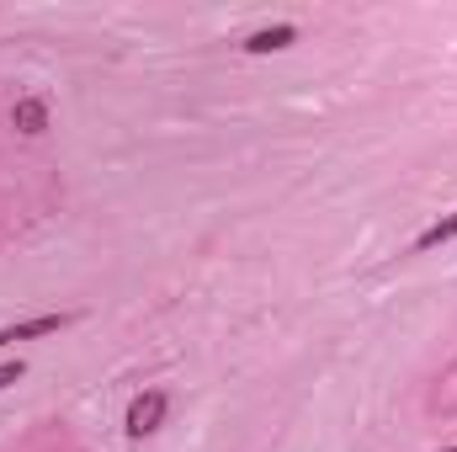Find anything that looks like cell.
Listing matches in <instances>:
<instances>
[{
  "label": "cell",
  "instance_id": "1",
  "mask_svg": "<svg viewBox=\"0 0 457 452\" xmlns=\"http://www.w3.org/2000/svg\"><path fill=\"white\" fill-rule=\"evenodd\" d=\"M165 410H170V399H165L160 389H149V394H138V399L128 405V437L138 442V437H149V431H160V421H165Z\"/></svg>",
  "mask_w": 457,
  "mask_h": 452
},
{
  "label": "cell",
  "instance_id": "6",
  "mask_svg": "<svg viewBox=\"0 0 457 452\" xmlns=\"http://www.w3.org/2000/svg\"><path fill=\"white\" fill-rule=\"evenodd\" d=\"M21 372H27V367H21V362H0V389H5V383H16V378H21Z\"/></svg>",
  "mask_w": 457,
  "mask_h": 452
},
{
  "label": "cell",
  "instance_id": "2",
  "mask_svg": "<svg viewBox=\"0 0 457 452\" xmlns=\"http://www.w3.org/2000/svg\"><path fill=\"white\" fill-rule=\"evenodd\" d=\"M64 325H70V314H37V320H21V325H5V331H0V346L32 340V336H54V331H64Z\"/></svg>",
  "mask_w": 457,
  "mask_h": 452
},
{
  "label": "cell",
  "instance_id": "5",
  "mask_svg": "<svg viewBox=\"0 0 457 452\" xmlns=\"http://www.w3.org/2000/svg\"><path fill=\"white\" fill-rule=\"evenodd\" d=\"M447 239H457V213L453 219H442V224H431L420 239H415V250H431V245H447Z\"/></svg>",
  "mask_w": 457,
  "mask_h": 452
},
{
  "label": "cell",
  "instance_id": "7",
  "mask_svg": "<svg viewBox=\"0 0 457 452\" xmlns=\"http://www.w3.org/2000/svg\"><path fill=\"white\" fill-rule=\"evenodd\" d=\"M447 452H457V448H447Z\"/></svg>",
  "mask_w": 457,
  "mask_h": 452
},
{
  "label": "cell",
  "instance_id": "3",
  "mask_svg": "<svg viewBox=\"0 0 457 452\" xmlns=\"http://www.w3.org/2000/svg\"><path fill=\"white\" fill-rule=\"evenodd\" d=\"M293 38H298V27H287V21H282V27H261V32H250V43H245V48H250V54H277V48H287Z\"/></svg>",
  "mask_w": 457,
  "mask_h": 452
},
{
  "label": "cell",
  "instance_id": "4",
  "mask_svg": "<svg viewBox=\"0 0 457 452\" xmlns=\"http://www.w3.org/2000/svg\"><path fill=\"white\" fill-rule=\"evenodd\" d=\"M11 122H16L21 133H43V122H48V107H43L37 96H27V102H16V113H11Z\"/></svg>",
  "mask_w": 457,
  "mask_h": 452
}]
</instances>
